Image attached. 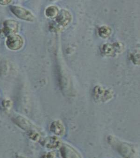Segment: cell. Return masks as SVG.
Instances as JSON below:
<instances>
[{
    "label": "cell",
    "instance_id": "6da1fadb",
    "mask_svg": "<svg viewBox=\"0 0 140 158\" xmlns=\"http://www.w3.org/2000/svg\"><path fill=\"white\" fill-rule=\"evenodd\" d=\"M110 145L124 158H138V152L134 146L122 141L113 136H109Z\"/></svg>",
    "mask_w": 140,
    "mask_h": 158
},
{
    "label": "cell",
    "instance_id": "7a4b0ae2",
    "mask_svg": "<svg viewBox=\"0 0 140 158\" xmlns=\"http://www.w3.org/2000/svg\"><path fill=\"white\" fill-rule=\"evenodd\" d=\"M10 8L12 13L19 19L29 22L34 20L33 15L26 9L17 6H10Z\"/></svg>",
    "mask_w": 140,
    "mask_h": 158
},
{
    "label": "cell",
    "instance_id": "3957f363",
    "mask_svg": "<svg viewBox=\"0 0 140 158\" xmlns=\"http://www.w3.org/2000/svg\"><path fill=\"white\" fill-rule=\"evenodd\" d=\"M23 44V40L20 36L16 34L8 37L6 40V45L10 49L17 51L20 49Z\"/></svg>",
    "mask_w": 140,
    "mask_h": 158
},
{
    "label": "cell",
    "instance_id": "277c9868",
    "mask_svg": "<svg viewBox=\"0 0 140 158\" xmlns=\"http://www.w3.org/2000/svg\"><path fill=\"white\" fill-rule=\"evenodd\" d=\"M19 25L17 22L13 20H7L3 23L2 33L6 37L14 35L19 30Z\"/></svg>",
    "mask_w": 140,
    "mask_h": 158
},
{
    "label": "cell",
    "instance_id": "5b68a950",
    "mask_svg": "<svg viewBox=\"0 0 140 158\" xmlns=\"http://www.w3.org/2000/svg\"><path fill=\"white\" fill-rule=\"evenodd\" d=\"M14 122L17 126H19L23 130L26 131H29L33 130H31L32 125L31 123L22 116H17L14 119Z\"/></svg>",
    "mask_w": 140,
    "mask_h": 158
},
{
    "label": "cell",
    "instance_id": "8992f818",
    "mask_svg": "<svg viewBox=\"0 0 140 158\" xmlns=\"http://www.w3.org/2000/svg\"><path fill=\"white\" fill-rule=\"evenodd\" d=\"M50 130L58 136H62L65 133V127L61 121L55 120L51 124Z\"/></svg>",
    "mask_w": 140,
    "mask_h": 158
},
{
    "label": "cell",
    "instance_id": "52a82bcc",
    "mask_svg": "<svg viewBox=\"0 0 140 158\" xmlns=\"http://www.w3.org/2000/svg\"><path fill=\"white\" fill-rule=\"evenodd\" d=\"M60 152L64 158H81L79 153L69 146L62 147Z\"/></svg>",
    "mask_w": 140,
    "mask_h": 158
},
{
    "label": "cell",
    "instance_id": "ba28073f",
    "mask_svg": "<svg viewBox=\"0 0 140 158\" xmlns=\"http://www.w3.org/2000/svg\"><path fill=\"white\" fill-rule=\"evenodd\" d=\"M43 145L46 148L50 149H54L59 148L61 143L60 139L56 136H51V137L46 138L43 140Z\"/></svg>",
    "mask_w": 140,
    "mask_h": 158
},
{
    "label": "cell",
    "instance_id": "9c48e42d",
    "mask_svg": "<svg viewBox=\"0 0 140 158\" xmlns=\"http://www.w3.org/2000/svg\"><path fill=\"white\" fill-rule=\"evenodd\" d=\"M71 15L68 12L62 10L58 15L57 17V22L59 24L61 25H66L71 20Z\"/></svg>",
    "mask_w": 140,
    "mask_h": 158
},
{
    "label": "cell",
    "instance_id": "30bf717a",
    "mask_svg": "<svg viewBox=\"0 0 140 158\" xmlns=\"http://www.w3.org/2000/svg\"><path fill=\"white\" fill-rule=\"evenodd\" d=\"M58 8L54 6H51L48 7L45 11V14L47 17L49 18H54L57 16L58 15Z\"/></svg>",
    "mask_w": 140,
    "mask_h": 158
},
{
    "label": "cell",
    "instance_id": "8fae6325",
    "mask_svg": "<svg viewBox=\"0 0 140 158\" xmlns=\"http://www.w3.org/2000/svg\"><path fill=\"white\" fill-rule=\"evenodd\" d=\"M29 135L30 138L34 141L39 140L40 139V135L36 131L31 130L29 131Z\"/></svg>",
    "mask_w": 140,
    "mask_h": 158
},
{
    "label": "cell",
    "instance_id": "7c38bea8",
    "mask_svg": "<svg viewBox=\"0 0 140 158\" xmlns=\"http://www.w3.org/2000/svg\"><path fill=\"white\" fill-rule=\"evenodd\" d=\"M110 32L111 31L110 30V29L107 28V27H102L100 29V31H99L100 35L103 37H107V36H109Z\"/></svg>",
    "mask_w": 140,
    "mask_h": 158
},
{
    "label": "cell",
    "instance_id": "4fadbf2b",
    "mask_svg": "<svg viewBox=\"0 0 140 158\" xmlns=\"http://www.w3.org/2000/svg\"><path fill=\"white\" fill-rule=\"evenodd\" d=\"M2 105L5 109L10 110L12 106V103L10 100L5 99L2 102Z\"/></svg>",
    "mask_w": 140,
    "mask_h": 158
},
{
    "label": "cell",
    "instance_id": "5bb4252c",
    "mask_svg": "<svg viewBox=\"0 0 140 158\" xmlns=\"http://www.w3.org/2000/svg\"><path fill=\"white\" fill-rule=\"evenodd\" d=\"M43 158H56V154L54 152H48L43 156Z\"/></svg>",
    "mask_w": 140,
    "mask_h": 158
},
{
    "label": "cell",
    "instance_id": "9a60e30c",
    "mask_svg": "<svg viewBox=\"0 0 140 158\" xmlns=\"http://www.w3.org/2000/svg\"><path fill=\"white\" fill-rule=\"evenodd\" d=\"M12 1L10 0H0V4L2 5H7V4H10Z\"/></svg>",
    "mask_w": 140,
    "mask_h": 158
}]
</instances>
